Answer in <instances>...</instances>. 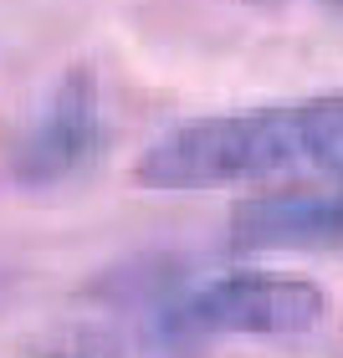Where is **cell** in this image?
Masks as SVG:
<instances>
[{"label": "cell", "instance_id": "1", "mask_svg": "<svg viewBox=\"0 0 343 358\" xmlns=\"http://www.w3.org/2000/svg\"><path fill=\"white\" fill-rule=\"evenodd\" d=\"M318 174L307 103L246 108L190 118L154 138L134 164L139 189H225L246 179H302Z\"/></svg>", "mask_w": 343, "mask_h": 358}, {"label": "cell", "instance_id": "2", "mask_svg": "<svg viewBox=\"0 0 343 358\" xmlns=\"http://www.w3.org/2000/svg\"><path fill=\"white\" fill-rule=\"evenodd\" d=\"M328 317V292L298 271H225L174 302V338H298Z\"/></svg>", "mask_w": 343, "mask_h": 358}, {"label": "cell", "instance_id": "3", "mask_svg": "<svg viewBox=\"0 0 343 358\" xmlns=\"http://www.w3.org/2000/svg\"><path fill=\"white\" fill-rule=\"evenodd\" d=\"M103 143V113H97V87L88 72H67L41 103L36 123L21 134L10 154V174L21 185H57L88 164Z\"/></svg>", "mask_w": 343, "mask_h": 358}, {"label": "cell", "instance_id": "4", "mask_svg": "<svg viewBox=\"0 0 343 358\" xmlns=\"http://www.w3.org/2000/svg\"><path fill=\"white\" fill-rule=\"evenodd\" d=\"M231 241L241 251L267 246H343V185L338 189H307L287 185L272 194L236 205Z\"/></svg>", "mask_w": 343, "mask_h": 358}, {"label": "cell", "instance_id": "5", "mask_svg": "<svg viewBox=\"0 0 343 358\" xmlns=\"http://www.w3.org/2000/svg\"><path fill=\"white\" fill-rule=\"evenodd\" d=\"M307 128H313L318 174L343 185V97H313L307 103Z\"/></svg>", "mask_w": 343, "mask_h": 358}, {"label": "cell", "instance_id": "6", "mask_svg": "<svg viewBox=\"0 0 343 358\" xmlns=\"http://www.w3.org/2000/svg\"><path fill=\"white\" fill-rule=\"evenodd\" d=\"M31 358H92L83 348H46V353H31Z\"/></svg>", "mask_w": 343, "mask_h": 358}]
</instances>
